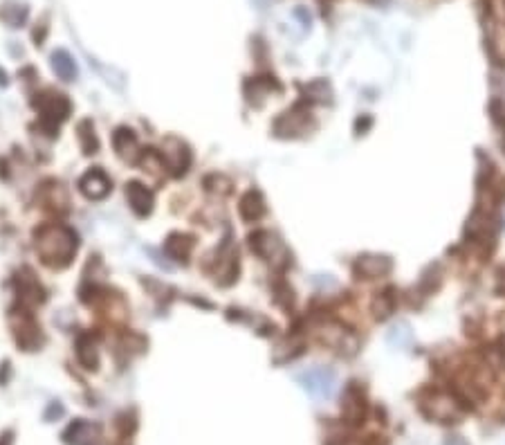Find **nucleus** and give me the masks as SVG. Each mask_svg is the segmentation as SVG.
Instances as JSON below:
<instances>
[{
	"instance_id": "nucleus-20",
	"label": "nucleus",
	"mask_w": 505,
	"mask_h": 445,
	"mask_svg": "<svg viewBox=\"0 0 505 445\" xmlns=\"http://www.w3.org/2000/svg\"><path fill=\"white\" fill-rule=\"evenodd\" d=\"M387 342L391 346H397V349H407L411 346L413 342V331L409 326V321H397V324L391 326L389 335H387Z\"/></svg>"
},
{
	"instance_id": "nucleus-24",
	"label": "nucleus",
	"mask_w": 505,
	"mask_h": 445,
	"mask_svg": "<svg viewBox=\"0 0 505 445\" xmlns=\"http://www.w3.org/2000/svg\"><path fill=\"white\" fill-rule=\"evenodd\" d=\"M295 14H297V16H299V19L303 21V25H310V21H312V19H310V14H308V11H305V9H297Z\"/></svg>"
},
{
	"instance_id": "nucleus-14",
	"label": "nucleus",
	"mask_w": 505,
	"mask_h": 445,
	"mask_svg": "<svg viewBox=\"0 0 505 445\" xmlns=\"http://www.w3.org/2000/svg\"><path fill=\"white\" fill-rule=\"evenodd\" d=\"M126 198H128L131 209L137 214V216H148L151 214L153 194L144 185H140V182H131V185H126Z\"/></svg>"
},
{
	"instance_id": "nucleus-1",
	"label": "nucleus",
	"mask_w": 505,
	"mask_h": 445,
	"mask_svg": "<svg viewBox=\"0 0 505 445\" xmlns=\"http://www.w3.org/2000/svg\"><path fill=\"white\" fill-rule=\"evenodd\" d=\"M34 248L45 266L61 270L72 264L76 248H79V241H76V234L70 227L50 223V225H43L36 232Z\"/></svg>"
},
{
	"instance_id": "nucleus-16",
	"label": "nucleus",
	"mask_w": 505,
	"mask_h": 445,
	"mask_svg": "<svg viewBox=\"0 0 505 445\" xmlns=\"http://www.w3.org/2000/svg\"><path fill=\"white\" fill-rule=\"evenodd\" d=\"M238 211H240L243 221H248V223H254V221L261 219L263 214H265V201H263L261 191L250 189L248 194H245V196L240 198Z\"/></svg>"
},
{
	"instance_id": "nucleus-15",
	"label": "nucleus",
	"mask_w": 505,
	"mask_h": 445,
	"mask_svg": "<svg viewBox=\"0 0 505 445\" xmlns=\"http://www.w3.org/2000/svg\"><path fill=\"white\" fill-rule=\"evenodd\" d=\"M66 441L72 445H97L99 443V427L88 421H76L68 427Z\"/></svg>"
},
{
	"instance_id": "nucleus-5",
	"label": "nucleus",
	"mask_w": 505,
	"mask_h": 445,
	"mask_svg": "<svg viewBox=\"0 0 505 445\" xmlns=\"http://www.w3.org/2000/svg\"><path fill=\"white\" fill-rule=\"evenodd\" d=\"M9 321H11L14 337H16V342L25 351H36L41 346V329L36 324V319L32 317V313H27V311L11 313Z\"/></svg>"
},
{
	"instance_id": "nucleus-8",
	"label": "nucleus",
	"mask_w": 505,
	"mask_h": 445,
	"mask_svg": "<svg viewBox=\"0 0 505 445\" xmlns=\"http://www.w3.org/2000/svg\"><path fill=\"white\" fill-rule=\"evenodd\" d=\"M308 121H310V111L303 104H297L292 111L283 113L277 124H274V133L279 137H297L308 133Z\"/></svg>"
},
{
	"instance_id": "nucleus-21",
	"label": "nucleus",
	"mask_w": 505,
	"mask_h": 445,
	"mask_svg": "<svg viewBox=\"0 0 505 445\" xmlns=\"http://www.w3.org/2000/svg\"><path fill=\"white\" fill-rule=\"evenodd\" d=\"M79 142H81V149L83 153H97L99 149V142H97V135H95V126H93V121H81L79 124Z\"/></svg>"
},
{
	"instance_id": "nucleus-3",
	"label": "nucleus",
	"mask_w": 505,
	"mask_h": 445,
	"mask_svg": "<svg viewBox=\"0 0 505 445\" xmlns=\"http://www.w3.org/2000/svg\"><path fill=\"white\" fill-rule=\"evenodd\" d=\"M422 411L440 423H454L463 411V401L458 396L436 391L429 401H422Z\"/></svg>"
},
{
	"instance_id": "nucleus-12",
	"label": "nucleus",
	"mask_w": 505,
	"mask_h": 445,
	"mask_svg": "<svg viewBox=\"0 0 505 445\" xmlns=\"http://www.w3.org/2000/svg\"><path fill=\"white\" fill-rule=\"evenodd\" d=\"M113 144H115L117 156L124 162L135 164L137 160H140V156H142L140 142H137V137H135V133L131 129H117L115 135H113Z\"/></svg>"
},
{
	"instance_id": "nucleus-4",
	"label": "nucleus",
	"mask_w": 505,
	"mask_h": 445,
	"mask_svg": "<svg viewBox=\"0 0 505 445\" xmlns=\"http://www.w3.org/2000/svg\"><path fill=\"white\" fill-rule=\"evenodd\" d=\"M36 111L41 113V121L45 126L50 129H56L61 121L68 119L70 115V101L66 95L61 93H45V95H39V99L34 101Z\"/></svg>"
},
{
	"instance_id": "nucleus-19",
	"label": "nucleus",
	"mask_w": 505,
	"mask_h": 445,
	"mask_svg": "<svg viewBox=\"0 0 505 445\" xmlns=\"http://www.w3.org/2000/svg\"><path fill=\"white\" fill-rule=\"evenodd\" d=\"M76 358L86 369H97V342L93 335H81L76 342Z\"/></svg>"
},
{
	"instance_id": "nucleus-18",
	"label": "nucleus",
	"mask_w": 505,
	"mask_h": 445,
	"mask_svg": "<svg viewBox=\"0 0 505 445\" xmlns=\"http://www.w3.org/2000/svg\"><path fill=\"white\" fill-rule=\"evenodd\" d=\"M52 70L56 72L58 79H63V81L76 79V64L70 56V52H66V50H56L52 54Z\"/></svg>"
},
{
	"instance_id": "nucleus-11",
	"label": "nucleus",
	"mask_w": 505,
	"mask_h": 445,
	"mask_svg": "<svg viewBox=\"0 0 505 445\" xmlns=\"http://www.w3.org/2000/svg\"><path fill=\"white\" fill-rule=\"evenodd\" d=\"M319 337H321V342L337 349V351H346L348 353H355L357 349V340H355V335H350V331H346L342 324H337V321H328V324L319 331Z\"/></svg>"
},
{
	"instance_id": "nucleus-17",
	"label": "nucleus",
	"mask_w": 505,
	"mask_h": 445,
	"mask_svg": "<svg viewBox=\"0 0 505 445\" xmlns=\"http://www.w3.org/2000/svg\"><path fill=\"white\" fill-rule=\"evenodd\" d=\"M191 250H193V239L187 234H171L164 243V252L173 261H182V264L189 259Z\"/></svg>"
},
{
	"instance_id": "nucleus-6",
	"label": "nucleus",
	"mask_w": 505,
	"mask_h": 445,
	"mask_svg": "<svg viewBox=\"0 0 505 445\" xmlns=\"http://www.w3.org/2000/svg\"><path fill=\"white\" fill-rule=\"evenodd\" d=\"M297 380L301 382L305 391H310L317 398H330L335 391V382H337L335 371L328 369V366H315V369L299 374Z\"/></svg>"
},
{
	"instance_id": "nucleus-9",
	"label": "nucleus",
	"mask_w": 505,
	"mask_h": 445,
	"mask_svg": "<svg viewBox=\"0 0 505 445\" xmlns=\"http://www.w3.org/2000/svg\"><path fill=\"white\" fill-rule=\"evenodd\" d=\"M113 182L106 176L101 169H90V171L79 180V191L88 198V201H101L111 194Z\"/></svg>"
},
{
	"instance_id": "nucleus-7",
	"label": "nucleus",
	"mask_w": 505,
	"mask_h": 445,
	"mask_svg": "<svg viewBox=\"0 0 505 445\" xmlns=\"http://www.w3.org/2000/svg\"><path fill=\"white\" fill-rule=\"evenodd\" d=\"M160 158H162V164L166 169H171V174L182 176L191 164V151L185 142L178 140V137H166L164 144H162Z\"/></svg>"
},
{
	"instance_id": "nucleus-25",
	"label": "nucleus",
	"mask_w": 505,
	"mask_h": 445,
	"mask_svg": "<svg viewBox=\"0 0 505 445\" xmlns=\"http://www.w3.org/2000/svg\"><path fill=\"white\" fill-rule=\"evenodd\" d=\"M0 445H11V436H0Z\"/></svg>"
},
{
	"instance_id": "nucleus-22",
	"label": "nucleus",
	"mask_w": 505,
	"mask_h": 445,
	"mask_svg": "<svg viewBox=\"0 0 505 445\" xmlns=\"http://www.w3.org/2000/svg\"><path fill=\"white\" fill-rule=\"evenodd\" d=\"M395 311V297H393V290H384L379 293L373 301V313L377 319H387L391 313Z\"/></svg>"
},
{
	"instance_id": "nucleus-10",
	"label": "nucleus",
	"mask_w": 505,
	"mask_h": 445,
	"mask_svg": "<svg viewBox=\"0 0 505 445\" xmlns=\"http://www.w3.org/2000/svg\"><path fill=\"white\" fill-rule=\"evenodd\" d=\"M393 270V261L384 254H364L355 261V272L362 279H382Z\"/></svg>"
},
{
	"instance_id": "nucleus-23",
	"label": "nucleus",
	"mask_w": 505,
	"mask_h": 445,
	"mask_svg": "<svg viewBox=\"0 0 505 445\" xmlns=\"http://www.w3.org/2000/svg\"><path fill=\"white\" fill-rule=\"evenodd\" d=\"M305 95H310V99H317V101H328L332 93L326 81H315L305 88Z\"/></svg>"
},
{
	"instance_id": "nucleus-13",
	"label": "nucleus",
	"mask_w": 505,
	"mask_h": 445,
	"mask_svg": "<svg viewBox=\"0 0 505 445\" xmlns=\"http://www.w3.org/2000/svg\"><path fill=\"white\" fill-rule=\"evenodd\" d=\"M364 411H366V403H364V396L357 387H348L344 394V403H342V414L346 423H362L364 419Z\"/></svg>"
},
{
	"instance_id": "nucleus-2",
	"label": "nucleus",
	"mask_w": 505,
	"mask_h": 445,
	"mask_svg": "<svg viewBox=\"0 0 505 445\" xmlns=\"http://www.w3.org/2000/svg\"><path fill=\"white\" fill-rule=\"evenodd\" d=\"M250 245L258 256L270 261L274 268H285L290 264V252L285 248V243L277 234L267 232V229H258V232H254L250 236Z\"/></svg>"
}]
</instances>
